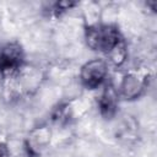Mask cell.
I'll return each instance as SVG.
<instances>
[{"mask_svg": "<svg viewBox=\"0 0 157 157\" xmlns=\"http://www.w3.org/2000/svg\"><path fill=\"white\" fill-rule=\"evenodd\" d=\"M109 65L102 58H94L83 63L80 67L78 78L83 87L94 90L102 87L108 78Z\"/></svg>", "mask_w": 157, "mask_h": 157, "instance_id": "6da1fadb", "label": "cell"}, {"mask_svg": "<svg viewBox=\"0 0 157 157\" xmlns=\"http://www.w3.org/2000/svg\"><path fill=\"white\" fill-rule=\"evenodd\" d=\"M23 65L25 53L18 43L11 42L0 49V74L4 78L15 76Z\"/></svg>", "mask_w": 157, "mask_h": 157, "instance_id": "7a4b0ae2", "label": "cell"}, {"mask_svg": "<svg viewBox=\"0 0 157 157\" xmlns=\"http://www.w3.org/2000/svg\"><path fill=\"white\" fill-rule=\"evenodd\" d=\"M52 140V130L48 125L33 128L25 140V151L28 157H39L40 153L49 146Z\"/></svg>", "mask_w": 157, "mask_h": 157, "instance_id": "3957f363", "label": "cell"}, {"mask_svg": "<svg viewBox=\"0 0 157 157\" xmlns=\"http://www.w3.org/2000/svg\"><path fill=\"white\" fill-rule=\"evenodd\" d=\"M146 88H147L146 77H141L136 72H128L121 77L117 87V91L119 98L121 97L125 101H135L144 94Z\"/></svg>", "mask_w": 157, "mask_h": 157, "instance_id": "277c9868", "label": "cell"}, {"mask_svg": "<svg viewBox=\"0 0 157 157\" xmlns=\"http://www.w3.org/2000/svg\"><path fill=\"white\" fill-rule=\"evenodd\" d=\"M118 103H119V94L117 87L112 85H107L103 88L97 102L101 115L104 118H112L117 113Z\"/></svg>", "mask_w": 157, "mask_h": 157, "instance_id": "5b68a950", "label": "cell"}, {"mask_svg": "<svg viewBox=\"0 0 157 157\" xmlns=\"http://www.w3.org/2000/svg\"><path fill=\"white\" fill-rule=\"evenodd\" d=\"M104 55H105L104 60L108 63V65H112V66H115V67L123 66L126 63L128 55H129L126 42L124 39H121L114 47H112Z\"/></svg>", "mask_w": 157, "mask_h": 157, "instance_id": "8992f818", "label": "cell"}, {"mask_svg": "<svg viewBox=\"0 0 157 157\" xmlns=\"http://www.w3.org/2000/svg\"><path fill=\"white\" fill-rule=\"evenodd\" d=\"M0 157H11V150L4 141H0Z\"/></svg>", "mask_w": 157, "mask_h": 157, "instance_id": "52a82bcc", "label": "cell"}]
</instances>
